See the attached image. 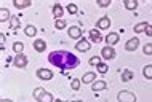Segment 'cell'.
<instances>
[{
    "label": "cell",
    "mask_w": 152,
    "mask_h": 102,
    "mask_svg": "<svg viewBox=\"0 0 152 102\" xmlns=\"http://www.w3.org/2000/svg\"><path fill=\"white\" fill-rule=\"evenodd\" d=\"M48 62L53 64L55 67L61 69V70H69V69L79 67L80 61L72 53L64 51V50H58V51H51L48 54Z\"/></svg>",
    "instance_id": "1"
},
{
    "label": "cell",
    "mask_w": 152,
    "mask_h": 102,
    "mask_svg": "<svg viewBox=\"0 0 152 102\" xmlns=\"http://www.w3.org/2000/svg\"><path fill=\"white\" fill-rule=\"evenodd\" d=\"M117 101L118 102H136V96L131 91H120L117 94Z\"/></svg>",
    "instance_id": "2"
},
{
    "label": "cell",
    "mask_w": 152,
    "mask_h": 102,
    "mask_svg": "<svg viewBox=\"0 0 152 102\" xmlns=\"http://www.w3.org/2000/svg\"><path fill=\"white\" fill-rule=\"evenodd\" d=\"M13 64L18 69H24L27 66V58H26V54L24 53H19V54H16L15 58H13Z\"/></svg>",
    "instance_id": "3"
},
{
    "label": "cell",
    "mask_w": 152,
    "mask_h": 102,
    "mask_svg": "<svg viewBox=\"0 0 152 102\" xmlns=\"http://www.w3.org/2000/svg\"><path fill=\"white\" fill-rule=\"evenodd\" d=\"M101 58L106 59V61H110L115 58V50H114L112 46H104L101 50Z\"/></svg>",
    "instance_id": "4"
},
{
    "label": "cell",
    "mask_w": 152,
    "mask_h": 102,
    "mask_svg": "<svg viewBox=\"0 0 152 102\" xmlns=\"http://www.w3.org/2000/svg\"><path fill=\"white\" fill-rule=\"evenodd\" d=\"M37 77H39L40 80L48 81V80L53 78V72L50 70V69H39V70H37Z\"/></svg>",
    "instance_id": "5"
},
{
    "label": "cell",
    "mask_w": 152,
    "mask_h": 102,
    "mask_svg": "<svg viewBox=\"0 0 152 102\" xmlns=\"http://www.w3.org/2000/svg\"><path fill=\"white\" fill-rule=\"evenodd\" d=\"M90 48H91V43L88 42V40H85V38H80L79 42H77L75 45V50L77 51H90Z\"/></svg>",
    "instance_id": "6"
},
{
    "label": "cell",
    "mask_w": 152,
    "mask_h": 102,
    "mask_svg": "<svg viewBox=\"0 0 152 102\" xmlns=\"http://www.w3.org/2000/svg\"><path fill=\"white\" fill-rule=\"evenodd\" d=\"M96 26H98V29H101V30L109 29V26H110V19H109V16H102L101 19H98Z\"/></svg>",
    "instance_id": "7"
},
{
    "label": "cell",
    "mask_w": 152,
    "mask_h": 102,
    "mask_svg": "<svg viewBox=\"0 0 152 102\" xmlns=\"http://www.w3.org/2000/svg\"><path fill=\"white\" fill-rule=\"evenodd\" d=\"M82 83L83 85H88V83H94L96 81V73L94 72H87V73H83V77H82Z\"/></svg>",
    "instance_id": "8"
},
{
    "label": "cell",
    "mask_w": 152,
    "mask_h": 102,
    "mask_svg": "<svg viewBox=\"0 0 152 102\" xmlns=\"http://www.w3.org/2000/svg\"><path fill=\"white\" fill-rule=\"evenodd\" d=\"M34 50L39 51V53L45 51V50H47V42H45V40H42V38L34 40Z\"/></svg>",
    "instance_id": "9"
},
{
    "label": "cell",
    "mask_w": 152,
    "mask_h": 102,
    "mask_svg": "<svg viewBox=\"0 0 152 102\" xmlns=\"http://www.w3.org/2000/svg\"><path fill=\"white\" fill-rule=\"evenodd\" d=\"M67 34H69L71 38H80V37H82V29H80V27H77V26H72V27H69Z\"/></svg>",
    "instance_id": "10"
},
{
    "label": "cell",
    "mask_w": 152,
    "mask_h": 102,
    "mask_svg": "<svg viewBox=\"0 0 152 102\" xmlns=\"http://www.w3.org/2000/svg\"><path fill=\"white\" fill-rule=\"evenodd\" d=\"M88 35H90V40H91L93 43H99L102 40V37H101V34H99V30H98V29H91Z\"/></svg>",
    "instance_id": "11"
},
{
    "label": "cell",
    "mask_w": 152,
    "mask_h": 102,
    "mask_svg": "<svg viewBox=\"0 0 152 102\" xmlns=\"http://www.w3.org/2000/svg\"><path fill=\"white\" fill-rule=\"evenodd\" d=\"M138 45H139V40L138 38H130L128 42L125 43V50L126 51H134L138 48Z\"/></svg>",
    "instance_id": "12"
},
{
    "label": "cell",
    "mask_w": 152,
    "mask_h": 102,
    "mask_svg": "<svg viewBox=\"0 0 152 102\" xmlns=\"http://www.w3.org/2000/svg\"><path fill=\"white\" fill-rule=\"evenodd\" d=\"M63 14H64V10H63V7H61L59 3L53 5V16H55V19H56V21L63 18Z\"/></svg>",
    "instance_id": "13"
},
{
    "label": "cell",
    "mask_w": 152,
    "mask_h": 102,
    "mask_svg": "<svg viewBox=\"0 0 152 102\" xmlns=\"http://www.w3.org/2000/svg\"><path fill=\"white\" fill-rule=\"evenodd\" d=\"M118 42V34L115 32H110V34L106 37V43H107V46H112V45H115Z\"/></svg>",
    "instance_id": "14"
},
{
    "label": "cell",
    "mask_w": 152,
    "mask_h": 102,
    "mask_svg": "<svg viewBox=\"0 0 152 102\" xmlns=\"http://www.w3.org/2000/svg\"><path fill=\"white\" fill-rule=\"evenodd\" d=\"M106 86H107V85H106V81H102V80H98V81H94L93 83V86H91V89L93 91H104L106 89Z\"/></svg>",
    "instance_id": "15"
},
{
    "label": "cell",
    "mask_w": 152,
    "mask_h": 102,
    "mask_svg": "<svg viewBox=\"0 0 152 102\" xmlns=\"http://www.w3.org/2000/svg\"><path fill=\"white\" fill-rule=\"evenodd\" d=\"M149 26H151L149 22H139V24H136V26L133 27V30H134V34H141V32H146Z\"/></svg>",
    "instance_id": "16"
},
{
    "label": "cell",
    "mask_w": 152,
    "mask_h": 102,
    "mask_svg": "<svg viewBox=\"0 0 152 102\" xmlns=\"http://www.w3.org/2000/svg\"><path fill=\"white\" fill-rule=\"evenodd\" d=\"M8 19H11L10 16V10H7V8H0V22H5Z\"/></svg>",
    "instance_id": "17"
},
{
    "label": "cell",
    "mask_w": 152,
    "mask_h": 102,
    "mask_svg": "<svg viewBox=\"0 0 152 102\" xmlns=\"http://www.w3.org/2000/svg\"><path fill=\"white\" fill-rule=\"evenodd\" d=\"M13 3H15V7H16V8H19V10L31 7V0H15Z\"/></svg>",
    "instance_id": "18"
},
{
    "label": "cell",
    "mask_w": 152,
    "mask_h": 102,
    "mask_svg": "<svg viewBox=\"0 0 152 102\" xmlns=\"http://www.w3.org/2000/svg\"><path fill=\"white\" fill-rule=\"evenodd\" d=\"M24 34H26L27 37H35L37 27L35 26H26V27H24Z\"/></svg>",
    "instance_id": "19"
},
{
    "label": "cell",
    "mask_w": 152,
    "mask_h": 102,
    "mask_svg": "<svg viewBox=\"0 0 152 102\" xmlns=\"http://www.w3.org/2000/svg\"><path fill=\"white\" fill-rule=\"evenodd\" d=\"M123 5H125L126 10H136V8H138V2H136V0H125Z\"/></svg>",
    "instance_id": "20"
},
{
    "label": "cell",
    "mask_w": 152,
    "mask_h": 102,
    "mask_svg": "<svg viewBox=\"0 0 152 102\" xmlns=\"http://www.w3.org/2000/svg\"><path fill=\"white\" fill-rule=\"evenodd\" d=\"M37 102H55V101H53V96L50 94V93H47V91H45L43 94L40 96V99L37 101Z\"/></svg>",
    "instance_id": "21"
},
{
    "label": "cell",
    "mask_w": 152,
    "mask_h": 102,
    "mask_svg": "<svg viewBox=\"0 0 152 102\" xmlns=\"http://www.w3.org/2000/svg\"><path fill=\"white\" fill-rule=\"evenodd\" d=\"M131 78H133V72L131 70H123V73H122V81H130Z\"/></svg>",
    "instance_id": "22"
},
{
    "label": "cell",
    "mask_w": 152,
    "mask_h": 102,
    "mask_svg": "<svg viewBox=\"0 0 152 102\" xmlns=\"http://www.w3.org/2000/svg\"><path fill=\"white\" fill-rule=\"evenodd\" d=\"M142 75H144L147 80H152V66H146L142 69Z\"/></svg>",
    "instance_id": "23"
},
{
    "label": "cell",
    "mask_w": 152,
    "mask_h": 102,
    "mask_svg": "<svg viewBox=\"0 0 152 102\" xmlns=\"http://www.w3.org/2000/svg\"><path fill=\"white\" fill-rule=\"evenodd\" d=\"M10 26L13 27V29H18L21 24H19V18L18 16H11V19H10Z\"/></svg>",
    "instance_id": "24"
},
{
    "label": "cell",
    "mask_w": 152,
    "mask_h": 102,
    "mask_svg": "<svg viewBox=\"0 0 152 102\" xmlns=\"http://www.w3.org/2000/svg\"><path fill=\"white\" fill-rule=\"evenodd\" d=\"M24 50V45L21 42H15L13 43V51H16V54H19V53H23Z\"/></svg>",
    "instance_id": "25"
},
{
    "label": "cell",
    "mask_w": 152,
    "mask_h": 102,
    "mask_svg": "<svg viewBox=\"0 0 152 102\" xmlns=\"http://www.w3.org/2000/svg\"><path fill=\"white\" fill-rule=\"evenodd\" d=\"M88 62H90V66H96L98 67L101 64V56H93V58H90Z\"/></svg>",
    "instance_id": "26"
},
{
    "label": "cell",
    "mask_w": 152,
    "mask_h": 102,
    "mask_svg": "<svg viewBox=\"0 0 152 102\" xmlns=\"http://www.w3.org/2000/svg\"><path fill=\"white\" fill-rule=\"evenodd\" d=\"M45 91H47V89H43V88H35V89H34V99H35V101H39V99H40V96H42Z\"/></svg>",
    "instance_id": "27"
},
{
    "label": "cell",
    "mask_w": 152,
    "mask_h": 102,
    "mask_svg": "<svg viewBox=\"0 0 152 102\" xmlns=\"http://www.w3.org/2000/svg\"><path fill=\"white\" fill-rule=\"evenodd\" d=\"M80 83H82V80H79V78H72V81H71V86H72L74 91H77V89L80 88Z\"/></svg>",
    "instance_id": "28"
},
{
    "label": "cell",
    "mask_w": 152,
    "mask_h": 102,
    "mask_svg": "<svg viewBox=\"0 0 152 102\" xmlns=\"http://www.w3.org/2000/svg\"><path fill=\"white\" fill-rule=\"evenodd\" d=\"M67 11L71 14H75V13H79V8H77L75 3H69V5H67Z\"/></svg>",
    "instance_id": "29"
},
{
    "label": "cell",
    "mask_w": 152,
    "mask_h": 102,
    "mask_svg": "<svg viewBox=\"0 0 152 102\" xmlns=\"http://www.w3.org/2000/svg\"><path fill=\"white\" fill-rule=\"evenodd\" d=\"M67 26V24H66V21H63V19H58V21H55V27L56 29H64V27Z\"/></svg>",
    "instance_id": "30"
},
{
    "label": "cell",
    "mask_w": 152,
    "mask_h": 102,
    "mask_svg": "<svg viewBox=\"0 0 152 102\" xmlns=\"http://www.w3.org/2000/svg\"><path fill=\"white\" fill-rule=\"evenodd\" d=\"M142 51H144V54H146V56H151V54H152V43H147V45H144Z\"/></svg>",
    "instance_id": "31"
},
{
    "label": "cell",
    "mask_w": 152,
    "mask_h": 102,
    "mask_svg": "<svg viewBox=\"0 0 152 102\" xmlns=\"http://www.w3.org/2000/svg\"><path fill=\"white\" fill-rule=\"evenodd\" d=\"M107 69H109V66H107V64H99V66H98V72H99V73H106V72H107Z\"/></svg>",
    "instance_id": "32"
},
{
    "label": "cell",
    "mask_w": 152,
    "mask_h": 102,
    "mask_svg": "<svg viewBox=\"0 0 152 102\" xmlns=\"http://www.w3.org/2000/svg\"><path fill=\"white\" fill-rule=\"evenodd\" d=\"M109 5H110V0H98V7H101V8H106Z\"/></svg>",
    "instance_id": "33"
},
{
    "label": "cell",
    "mask_w": 152,
    "mask_h": 102,
    "mask_svg": "<svg viewBox=\"0 0 152 102\" xmlns=\"http://www.w3.org/2000/svg\"><path fill=\"white\" fill-rule=\"evenodd\" d=\"M146 34L149 35V37H152V26H149L147 27V30H146Z\"/></svg>",
    "instance_id": "34"
},
{
    "label": "cell",
    "mask_w": 152,
    "mask_h": 102,
    "mask_svg": "<svg viewBox=\"0 0 152 102\" xmlns=\"http://www.w3.org/2000/svg\"><path fill=\"white\" fill-rule=\"evenodd\" d=\"M0 102H13V101H10V99H2Z\"/></svg>",
    "instance_id": "35"
},
{
    "label": "cell",
    "mask_w": 152,
    "mask_h": 102,
    "mask_svg": "<svg viewBox=\"0 0 152 102\" xmlns=\"http://www.w3.org/2000/svg\"><path fill=\"white\" fill-rule=\"evenodd\" d=\"M55 102H64V101H59V99H58V101H55Z\"/></svg>",
    "instance_id": "36"
},
{
    "label": "cell",
    "mask_w": 152,
    "mask_h": 102,
    "mask_svg": "<svg viewBox=\"0 0 152 102\" xmlns=\"http://www.w3.org/2000/svg\"><path fill=\"white\" fill-rule=\"evenodd\" d=\"M72 102H82V101H72Z\"/></svg>",
    "instance_id": "37"
}]
</instances>
